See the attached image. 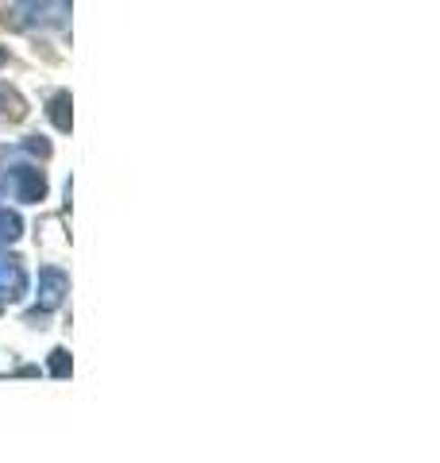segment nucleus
<instances>
[{
	"label": "nucleus",
	"mask_w": 440,
	"mask_h": 463,
	"mask_svg": "<svg viewBox=\"0 0 440 463\" xmlns=\"http://www.w3.org/2000/svg\"><path fill=\"white\" fill-rule=\"evenodd\" d=\"M70 289L66 274L58 267H43L39 270V306L43 309H58V301H62V294Z\"/></svg>",
	"instance_id": "nucleus-1"
},
{
	"label": "nucleus",
	"mask_w": 440,
	"mask_h": 463,
	"mask_svg": "<svg viewBox=\"0 0 440 463\" xmlns=\"http://www.w3.org/2000/svg\"><path fill=\"white\" fill-rule=\"evenodd\" d=\"M70 97L66 93H58L54 100H51V120L58 124V132H70Z\"/></svg>",
	"instance_id": "nucleus-4"
},
{
	"label": "nucleus",
	"mask_w": 440,
	"mask_h": 463,
	"mask_svg": "<svg viewBox=\"0 0 440 463\" xmlns=\"http://www.w3.org/2000/svg\"><path fill=\"white\" fill-rule=\"evenodd\" d=\"M16 197L20 201H43V194H47V182H43V174L39 170H27V166H20L16 170Z\"/></svg>",
	"instance_id": "nucleus-3"
},
{
	"label": "nucleus",
	"mask_w": 440,
	"mask_h": 463,
	"mask_svg": "<svg viewBox=\"0 0 440 463\" xmlns=\"http://www.w3.org/2000/svg\"><path fill=\"white\" fill-rule=\"evenodd\" d=\"M16 236H20V216L0 213V240H16Z\"/></svg>",
	"instance_id": "nucleus-6"
},
{
	"label": "nucleus",
	"mask_w": 440,
	"mask_h": 463,
	"mask_svg": "<svg viewBox=\"0 0 440 463\" xmlns=\"http://www.w3.org/2000/svg\"><path fill=\"white\" fill-rule=\"evenodd\" d=\"M51 374H54V379H66V374H70V352H66V347H54V352H51Z\"/></svg>",
	"instance_id": "nucleus-5"
},
{
	"label": "nucleus",
	"mask_w": 440,
	"mask_h": 463,
	"mask_svg": "<svg viewBox=\"0 0 440 463\" xmlns=\"http://www.w3.org/2000/svg\"><path fill=\"white\" fill-rule=\"evenodd\" d=\"M0 62H5V51H0Z\"/></svg>",
	"instance_id": "nucleus-7"
},
{
	"label": "nucleus",
	"mask_w": 440,
	"mask_h": 463,
	"mask_svg": "<svg viewBox=\"0 0 440 463\" xmlns=\"http://www.w3.org/2000/svg\"><path fill=\"white\" fill-rule=\"evenodd\" d=\"M24 289H27V274L20 267V259H8V263H0V298L16 301V298H24Z\"/></svg>",
	"instance_id": "nucleus-2"
}]
</instances>
